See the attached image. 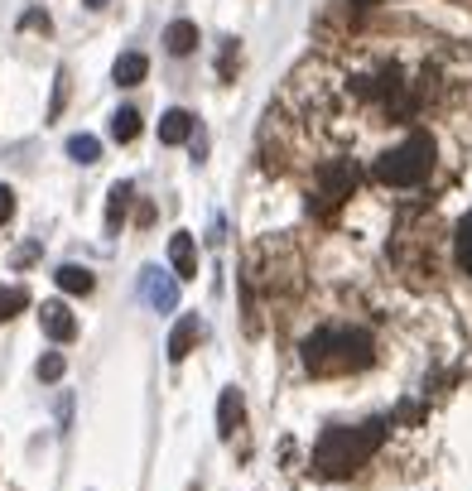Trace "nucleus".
Returning <instances> with one entry per match:
<instances>
[{"mask_svg": "<svg viewBox=\"0 0 472 491\" xmlns=\"http://www.w3.org/2000/svg\"><path fill=\"white\" fill-rule=\"evenodd\" d=\"M391 433V419H367L357 429H328L323 439L313 443V472L338 482V477H352L357 468H367L377 458V448Z\"/></svg>", "mask_w": 472, "mask_h": 491, "instance_id": "f03ea898", "label": "nucleus"}, {"mask_svg": "<svg viewBox=\"0 0 472 491\" xmlns=\"http://www.w3.org/2000/svg\"><path fill=\"white\" fill-rule=\"evenodd\" d=\"M20 30H44L49 34V15L44 10H30V15H20Z\"/></svg>", "mask_w": 472, "mask_h": 491, "instance_id": "4be33fe9", "label": "nucleus"}, {"mask_svg": "<svg viewBox=\"0 0 472 491\" xmlns=\"http://www.w3.org/2000/svg\"><path fill=\"white\" fill-rule=\"evenodd\" d=\"M241 419H246V400H241V390H222V400H217V433L222 439H231L236 429H241Z\"/></svg>", "mask_w": 472, "mask_h": 491, "instance_id": "1a4fd4ad", "label": "nucleus"}, {"mask_svg": "<svg viewBox=\"0 0 472 491\" xmlns=\"http://www.w3.org/2000/svg\"><path fill=\"white\" fill-rule=\"evenodd\" d=\"M198 314H184V318H178V328L169 332V361H184L188 352H193V347H198Z\"/></svg>", "mask_w": 472, "mask_h": 491, "instance_id": "9d476101", "label": "nucleus"}, {"mask_svg": "<svg viewBox=\"0 0 472 491\" xmlns=\"http://www.w3.org/2000/svg\"><path fill=\"white\" fill-rule=\"evenodd\" d=\"M39 328H44L53 342H73L77 338V318L63 299H49L44 308H39Z\"/></svg>", "mask_w": 472, "mask_h": 491, "instance_id": "39448f33", "label": "nucleus"}, {"mask_svg": "<svg viewBox=\"0 0 472 491\" xmlns=\"http://www.w3.org/2000/svg\"><path fill=\"white\" fill-rule=\"evenodd\" d=\"M39 381H63V371H68V361H63V352H44L39 357Z\"/></svg>", "mask_w": 472, "mask_h": 491, "instance_id": "6ab92c4d", "label": "nucleus"}, {"mask_svg": "<svg viewBox=\"0 0 472 491\" xmlns=\"http://www.w3.org/2000/svg\"><path fill=\"white\" fill-rule=\"evenodd\" d=\"M68 154H73L77 164H96V159H102V140H96V135H73V140H68Z\"/></svg>", "mask_w": 472, "mask_h": 491, "instance_id": "a211bd4d", "label": "nucleus"}, {"mask_svg": "<svg viewBox=\"0 0 472 491\" xmlns=\"http://www.w3.org/2000/svg\"><path fill=\"white\" fill-rule=\"evenodd\" d=\"M135 135H141V111H135V106H121L116 116H111V140H116V145H131Z\"/></svg>", "mask_w": 472, "mask_h": 491, "instance_id": "2eb2a0df", "label": "nucleus"}, {"mask_svg": "<svg viewBox=\"0 0 472 491\" xmlns=\"http://www.w3.org/2000/svg\"><path fill=\"white\" fill-rule=\"evenodd\" d=\"M299 352H304V371L309 376H352L377 361V342L362 328L332 323V328H313Z\"/></svg>", "mask_w": 472, "mask_h": 491, "instance_id": "f257e3e1", "label": "nucleus"}, {"mask_svg": "<svg viewBox=\"0 0 472 491\" xmlns=\"http://www.w3.org/2000/svg\"><path fill=\"white\" fill-rule=\"evenodd\" d=\"M169 260H174V279H198V246H193V232L169 236Z\"/></svg>", "mask_w": 472, "mask_h": 491, "instance_id": "0eeeda50", "label": "nucleus"}, {"mask_svg": "<svg viewBox=\"0 0 472 491\" xmlns=\"http://www.w3.org/2000/svg\"><path fill=\"white\" fill-rule=\"evenodd\" d=\"M318 178H323V193H318V198H323L328 207L342 203V198H352V188H357V169H352V164H323Z\"/></svg>", "mask_w": 472, "mask_h": 491, "instance_id": "423d86ee", "label": "nucleus"}, {"mask_svg": "<svg viewBox=\"0 0 472 491\" xmlns=\"http://www.w3.org/2000/svg\"><path fill=\"white\" fill-rule=\"evenodd\" d=\"M10 217H15V188H10V184H0V227H5Z\"/></svg>", "mask_w": 472, "mask_h": 491, "instance_id": "412c9836", "label": "nucleus"}, {"mask_svg": "<svg viewBox=\"0 0 472 491\" xmlns=\"http://www.w3.org/2000/svg\"><path fill=\"white\" fill-rule=\"evenodd\" d=\"M106 5V0H87V10H102Z\"/></svg>", "mask_w": 472, "mask_h": 491, "instance_id": "5701e85b", "label": "nucleus"}, {"mask_svg": "<svg viewBox=\"0 0 472 491\" xmlns=\"http://www.w3.org/2000/svg\"><path fill=\"white\" fill-rule=\"evenodd\" d=\"M63 102H68V73H59V77H53V106H49V121H59Z\"/></svg>", "mask_w": 472, "mask_h": 491, "instance_id": "aec40b11", "label": "nucleus"}, {"mask_svg": "<svg viewBox=\"0 0 472 491\" xmlns=\"http://www.w3.org/2000/svg\"><path fill=\"white\" fill-rule=\"evenodd\" d=\"M164 49H169L174 59H188V53L198 49V24H193V20H174L169 30H164Z\"/></svg>", "mask_w": 472, "mask_h": 491, "instance_id": "f8f14e48", "label": "nucleus"}, {"mask_svg": "<svg viewBox=\"0 0 472 491\" xmlns=\"http://www.w3.org/2000/svg\"><path fill=\"white\" fill-rule=\"evenodd\" d=\"M434 154H439L434 135L410 131L400 145H391L377 164H371V174H377V184H386V188H420L429 178V169H434Z\"/></svg>", "mask_w": 472, "mask_h": 491, "instance_id": "7ed1b4c3", "label": "nucleus"}, {"mask_svg": "<svg viewBox=\"0 0 472 491\" xmlns=\"http://www.w3.org/2000/svg\"><path fill=\"white\" fill-rule=\"evenodd\" d=\"M53 285H59L63 294H92L96 279H92L87 265H59V270H53Z\"/></svg>", "mask_w": 472, "mask_h": 491, "instance_id": "ddd939ff", "label": "nucleus"}, {"mask_svg": "<svg viewBox=\"0 0 472 491\" xmlns=\"http://www.w3.org/2000/svg\"><path fill=\"white\" fill-rule=\"evenodd\" d=\"M352 5H377V0H352Z\"/></svg>", "mask_w": 472, "mask_h": 491, "instance_id": "b1692460", "label": "nucleus"}, {"mask_svg": "<svg viewBox=\"0 0 472 491\" xmlns=\"http://www.w3.org/2000/svg\"><path fill=\"white\" fill-rule=\"evenodd\" d=\"M453 256H458V265L472 275V213L458 222V236H453Z\"/></svg>", "mask_w": 472, "mask_h": 491, "instance_id": "f3484780", "label": "nucleus"}, {"mask_svg": "<svg viewBox=\"0 0 472 491\" xmlns=\"http://www.w3.org/2000/svg\"><path fill=\"white\" fill-rule=\"evenodd\" d=\"M145 73H150V59H145V53H121V59H116V68H111V77H116V87H141V82H145Z\"/></svg>", "mask_w": 472, "mask_h": 491, "instance_id": "9b49d317", "label": "nucleus"}, {"mask_svg": "<svg viewBox=\"0 0 472 491\" xmlns=\"http://www.w3.org/2000/svg\"><path fill=\"white\" fill-rule=\"evenodd\" d=\"M30 308V289L20 285H0V323H10L15 314H24Z\"/></svg>", "mask_w": 472, "mask_h": 491, "instance_id": "dca6fc26", "label": "nucleus"}, {"mask_svg": "<svg viewBox=\"0 0 472 491\" xmlns=\"http://www.w3.org/2000/svg\"><path fill=\"white\" fill-rule=\"evenodd\" d=\"M193 131H198V121H193L184 106H174L159 116V145H188Z\"/></svg>", "mask_w": 472, "mask_h": 491, "instance_id": "6e6552de", "label": "nucleus"}, {"mask_svg": "<svg viewBox=\"0 0 472 491\" xmlns=\"http://www.w3.org/2000/svg\"><path fill=\"white\" fill-rule=\"evenodd\" d=\"M131 198H135V188L121 178V184H111V198H106V232H121V222H126L131 213Z\"/></svg>", "mask_w": 472, "mask_h": 491, "instance_id": "4468645a", "label": "nucleus"}, {"mask_svg": "<svg viewBox=\"0 0 472 491\" xmlns=\"http://www.w3.org/2000/svg\"><path fill=\"white\" fill-rule=\"evenodd\" d=\"M141 289H145L150 308H159V314H174V308H178V279L164 275V270H155V265L141 275Z\"/></svg>", "mask_w": 472, "mask_h": 491, "instance_id": "20e7f679", "label": "nucleus"}]
</instances>
